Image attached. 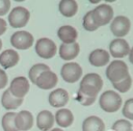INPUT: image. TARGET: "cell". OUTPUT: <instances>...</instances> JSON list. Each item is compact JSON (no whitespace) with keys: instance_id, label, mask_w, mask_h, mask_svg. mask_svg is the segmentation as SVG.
<instances>
[{"instance_id":"5","label":"cell","mask_w":133,"mask_h":131,"mask_svg":"<svg viewBox=\"0 0 133 131\" xmlns=\"http://www.w3.org/2000/svg\"><path fill=\"white\" fill-rule=\"evenodd\" d=\"M34 50H35V53L41 58L50 59V58L54 57V55L56 54L57 47H56V44L52 40H50L48 37H42L36 41Z\"/></svg>"},{"instance_id":"10","label":"cell","mask_w":133,"mask_h":131,"mask_svg":"<svg viewBox=\"0 0 133 131\" xmlns=\"http://www.w3.org/2000/svg\"><path fill=\"white\" fill-rule=\"evenodd\" d=\"M29 88H30L29 80L26 77L18 76L11 80L8 90L10 91V94L14 97L19 98V99H23L24 96H26L27 93L29 91Z\"/></svg>"},{"instance_id":"26","label":"cell","mask_w":133,"mask_h":131,"mask_svg":"<svg viewBox=\"0 0 133 131\" xmlns=\"http://www.w3.org/2000/svg\"><path fill=\"white\" fill-rule=\"evenodd\" d=\"M82 24H83V28H84L86 31H90V32H91V31H95V30H97V29L99 28V27L96 25V23H95V21H94V19H92L91 10L87 11V12L84 15Z\"/></svg>"},{"instance_id":"11","label":"cell","mask_w":133,"mask_h":131,"mask_svg":"<svg viewBox=\"0 0 133 131\" xmlns=\"http://www.w3.org/2000/svg\"><path fill=\"white\" fill-rule=\"evenodd\" d=\"M129 44L124 38H115L109 44V54L114 58H123L129 55Z\"/></svg>"},{"instance_id":"2","label":"cell","mask_w":133,"mask_h":131,"mask_svg":"<svg viewBox=\"0 0 133 131\" xmlns=\"http://www.w3.org/2000/svg\"><path fill=\"white\" fill-rule=\"evenodd\" d=\"M129 69L125 61L115 59L109 63L106 69V76L111 83H116L129 76Z\"/></svg>"},{"instance_id":"1","label":"cell","mask_w":133,"mask_h":131,"mask_svg":"<svg viewBox=\"0 0 133 131\" xmlns=\"http://www.w3.org/2000/svg\"><path fill=\"white\" fill-rule=\"evenodd\" d=\"M103 87V79L97 73H88L86 74L80 81L79 91L91 97L97 98V95L101 91Z\"/></svg>"},{"instance_id":"33","label":"cell","mask_w":133,"mask_h":131,"mask_svg":"<svg viewBox=\"0 0 133 131\" xmlns=\"http://www.w3.org/2000/svg\"><path fill=\"white\" fill-rule=\"evenodd\" d=\"M6 28H7L6 22L4 21V19L0 18V36H1L2 34H4V32L6 31Z\"/></svg>"},{"instance_id":"12","label":"cell","mask_w":133,"mask_h":131,"mask_svg":"<svg viewBox=\"0 0 133 131\" xmlns=\"http://www.w3.org/2000/svg\"><path fill=\"white\" fill-rule=\"evenodd\" d=\"M57 82H58V78L56 74L51 70H48L43 72L37 77L34 84L41 89H51L57 84Z\"/></svg>"},{"instance_id":"23","label":"cell","mask_w":133,"mask_h":131,"mask_svg":"<svg viewBox=\"0 0 133 131\" xmlns=\"http://www.w3.org/2000/svg\"><path fill=\"white\" fill-rule=\"evenodd\" d=\"M58 9L62 16L71 18L76 15L78 10V3L75 0H62L58 4Z\"/></svg>"},{"instance_id":"7","label":"cell","mask_w":133,"mask_h":131,"mask_svg":"<svg viewBox=\"0 0 133 131\" xmlns=\"http://www.w3.org/2000/svg\"><path fill=\"white\" fill-rule=\"evenodd\" d=\"M34 43L33 35L25 30L16 31L10 36V44L14 48L18 50H27Z\"/></svg>"},{"instance_id":"18","label":"cell","mask_w":133,"mask_h":131,"mask_svg":"<svg viewBox=\"0 0 133 131\" xmlns=\"http://www.w3.org/2000/svg\"><path fill=\"white\" fill-rule=\"evenodd\" d=\"M19 59H20L19 53L12 49L4 50L0 54V64L3 68V70L15 67L19 62Z\"/></svg>"},{"instance_id":"28","label":"cell","mask_w":133,"mask_h":131,"mask_svg":"<svg viewBox=\"0 0 133 131\" xmlns=\"http://www.w3.org/2000/svg\"><path fill=\"white\" fill-rule=\"evenodd\" d=\"M112 130L113 131H132V125L126 119L117 120L112 125Z\"/></svg>"},{"instance_id":"4","label":"cell","mask_w":133,"mask_h":131,"mask_svg":"<svg viewBox=\"0 0 133 131\" xmlns=\"http://www.w3.org/2000/svg\"><path fill=\"white\" fill-rule=\"evenodd\" d=\"M30 19V12L23 6L14 7L8 15V23L12 28H22L27 25Z\"/></svg>"},{"instance_id":"21","label":"cell","mask_w":133,"mask_h":131,"mask_svg":"<svg viewBox=\"0 0 133 131\" xmlns=\"http://www.w3.org/2000/svg\"><path fill=\"white\" fill-rule=\"evenodd\" d=\"M82 131H105V124L99 116L90 115L83 121Z\"/></svg>"},{"instance_id":"8","label":"cell","mask_w":133,"mask_h":131,"mask_svg":"<svg viewBox=\"0 0 133 131\" xmlns=\"http://www.w3.org/2000/svg\"><path fill=\"white\" fill-rule=\"evenodd\" d=\"M60 75L65 82L75 83L82 76V68L77 62H74V61L66 62L61 67Z\"/></svg>"},{"instance_id":"35","label":"cell","mask_w":133,"mask_h":131,"mask_svg":"<svg viewBox=\"0 0 133 131\" xmlns=\"http://www.w3.org/2000/svg\"><path fill=\"white\" fill-rule=\"evenodd\" d=\"M50 131H63L61 128H54V129H51Z\"/></svg>"},{"instance_id":"24","label":"cell","mask_w":133,"mask_h":131,"mask_svg":"<svg viewBox=\"0 0 133 131\" xmlns=\"http://www.w3.org/2000/svg\"><path fill=\"white\" fill-rule=\"evenodd\" d=\"M15 116H16L15 111H8L2 116L1 126L4 131H19L15 125Z\"/></svg>"},{"instance_id":"3","label":"cell","mask_w":133,"mask_h":131,"mask_svg":"<svg viewBox=\"0 0 133 131\" xmlns=\"http://www.w3.org/2000/svg\"><path fill=\"white\" fill-rule=\"evenodd\" d=\"M122 97L118 93L113 90H106L104 91L99 99L100 107L106 112H115L122 106Z\"/></svg>"},{"instance_id":"14","label":"cell","mask_w":133,"mask_h":131,"mask_svg":"<svg viewBox=\"0 0 133 131\" xmlns=\"http://www.w3.org/2000/svg\"><path fill=\"white\" fill-rule=\"evenodd\" d=\"M48 101L52 107L62 108L69 102V94L63 88H56L49 94Z\"/></svg>"},{"instance_id":"27","label":"cell","mask_w":133,"mask_h":131,"mask_svg":"<svg viewBox=\"0 0 133 131\" xmlns=\"http://www.w3.org/2000/svg\"><path fill=\"white\" fill-rule=\"evenodd\" d=\"M131 84H132V78L131 76H127L125 79H123L122 81L119 82H116V83H112L113 87L119 91V93H127L130 88H131Z\"/></svg>"},{"instance_id":"30","label":"cell","mask_w":133,"mask_h":131,"mask_svg":"<svg viewBox=\"0 0 133 131\" xmlns=\"http://www.w3.org/2000/svg\"><path fill=\"white\" fill-rule=\"evenodd\" d=\"M76 100L78 103H80L81 105L83 106H90L91 104L95 103L96 101V98H91V97H88L82 93H80L79 90L77 91V96H76Z\"/></svg>"},{"instance_id":"32","label":"cell","mask_w":133,"mask_h":131,"mask_svg":"<svg viewBox=\"0 0 133 131\" xmlns=\"http://www.w3.org/2000/svg\"><path fill=\"white\" fill-rule=\"evenodd\" d=\"M8 78H7V74L5 73V71L3 69L0 68V89L4 88L7 84Z\"/></svg>"},{"instance_id":"9","label":"cell","mask_w":133,"mask_h":131,"mask_svg":"<svg viewBox=\"0 0 133 131\" xmlns=\"http://www.w3.org/2000/svg\"><path fill=\"white\" fill-rule=\"evenodd\" d=\"M131 28V22L129 18L125 16H117L112 19L110 24V31L117 38H123V36L127 35Z\"/></svg>"},{"instance_id":"6","label":"cell","mask_w":133,"mask_h":131,"mask_svg":"<svg viewBox=\"0 0 133 131\" xmlns=\"http://www.w3.org/2000/svg\"><path fill=\"white\" fill-rule=\"evenodd\" d=\"M92 19L98 27L107 25L112 21L113 9L109 4H100L91 10Z\"/></svg>"},{"instance_id":"20","label":"cell","mask_w":133,"mask_h":131,"mask_svg":"<svg viewBox=\"0 0 133 131\" xmlns=\"http://www.w3.org/2000/svg\"><path fill=\"white\" fill-rule=\"evenodd\" d=\"M54 120L60 128H66L73 124L74 115L70 109L62 108V109H58L56 111V113L54 115Z\"/></svg>"},{"instance_id":"34","label":"cell","mask_w":133,"mask_h":131,"mask_svg":"<svg viewBox=\"0 0 133 131\" xmlns=\"http://www.w3.org/2000/svg\"><path fill=\"white\" fill-rule=\"evenodd\" d=\"M129 60L133 64V47L130 49V52H129Z\"/></svg>"},{"instance_id":"19","label":"cell","mask_w":133,"mask_h":131,"mask_svg":"<svg viewBox=\"0 0 133 131\" xmlns=\"http://www.w3.org/2000/svg\"><path fill=\"white\" fill-rule=\"evenodd\" d=\"M57 35L59 40L62 42V44H72L76 42L78 37V32L73 26L63 25L58 28Z\"/></svg>"},{"instance_id":"17","label":"cell","mask_w":133,"mask_h":131,"mask_svg":"<svg viewBox=\"0 0 133 131\" xmlns=\"http://www.w3.org/2000/svg\"><path fill=\"white\" fill-rule=\"evenodd\" d=\"M54 115L49 110H42L36 116V126L42 131H48L52 129L54 125Z\"/></svg>"},{"instance_id":"29","label":"cell","mask_w":133,"mask_h":131,"mask_svg":"<svg viewBox=\"0 0 133 131\" xmlns=\"http://www.w3.org/2000/svg\"><path fill=\"white\" fill-rule=\"evenodd\" d=\"M123 115L126 120H133V98L128 99L123 107Z\"/></svg>"},{"instance_id":"13","label":"cell","mask_w":133,"mask_h":131,"mask_svg":"<svg viewBox=\"0 0 133 131\" xmlns=\"http://www.w3.org/2000/svg\"><path fill=\"white\" fill-rule=\"evenodd\" d=\"M15 125L19 131H27L33 126V115L28 110H21L16 113Z\"/></svg>"},{"instance_id":"37","label":"cell","mask_w":133,"mask_h":131,"mask_svg":"<svg viewBox=\"0 0 133 131\" xmlns=\"http://www.w3.org/2000/svg\"><path fill=\"white\" fill-rule=\"evenodd\" d=\"M1 48H2V41L0 40V50H1Z\"/></svg>"},{"instance_id":"25","label":"cell","mask_w":133,"mask_h":131,"mask_svg":"<svg viewBox=\"0 0 133 131\" xmlns=\"http://www.w3.org/2000/svg\"><path fill=\"white\" fill-rule=\"evenodd\" d=\"M50 70V68L45 64V63H35L33 64L30 70L28 71V76H29V79L32 83H35V80L37 79V77L45 71H48Z\"/></svg>"},{"instance_id":"15","label":"cell","mask_w":133,"mask_h":131,"mask_svg":"<svg viewBox=\"0 0 133 131\" xmlns=\"http://www.w3.org/2000/svg\"><path fill=\"white\" fill-rule=\"evenodd\" d=\"M80 52V46L77 42L72 44H62L59 46V56L63 60H72L75 59Z\"/></svg>"},{"instance_id":"22","label":"cell","mask_w":133,"mask_h":131,"mask_svg":"<svg viewBox=\"0 0 133 131\" xmlns=\"http://www.w3.org/2000/svg\"><path fill=\"white\" fill-rule=\"evenodd\" d=\"M23 103V99H19L14 97L8 89H5L1 97V104L4 107V109L7 110H15L18 109Z\"/></svg>"},{"instance_id":"16","label":"cell","mask_w":133,"mask_h":131,"mask_svg":"<svg viewBox=\"0 0 133 131\" xmlns=\"http://www.w3.org/2000/svg\"><path fill=\"white\" fill-rule=\"evenodd\" d=\"M110 60V54L104 49H96L90 52L88 56V61L91 66L100 68L107 64Z\"/></svg>"},{"instance_id":"31","label":"cell","mask_w":133,"mask_h":131,"mask_svg":"<svg viewBox=\"0 0 133 131\" xmlns=\"http://www.w3.org/2000/svg\"><path fill=\"white\" fill-rule=\"evenodd\" d=\"M10 8V1L8 0H0V16H4L8 12Z\"/></svg>"},{"instance_id":"36","label":"cell","mask_w":133,"mask_h":131,"mask_svg":"<svg viewBox=\"0 0 133 131\" xmlns=\"http://www.w3.org/2000/svg\"><path fill=\"white\" fill-rule=\"evenodd\" d=\"M90 3H94V4L96 3L97 4V3H99V0H90Z\"/></svg>"}]
</instances>
